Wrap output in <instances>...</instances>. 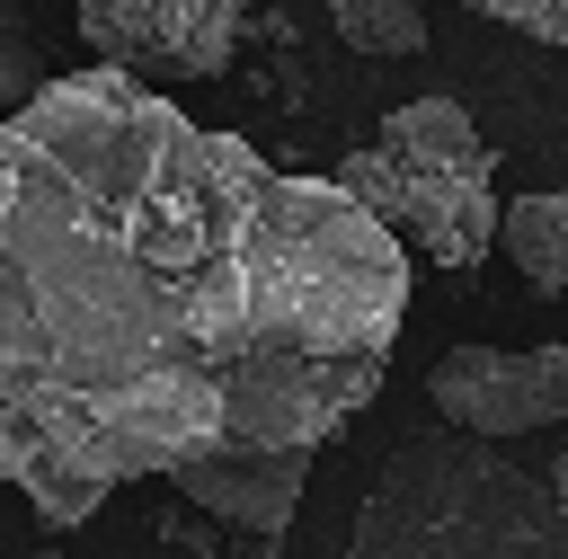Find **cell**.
Segmentation results:
<instances>
[{"label":"cell","mask_w":568,"mask_h":559,"mask_svg":"<svg viewBox=\"0 0 568 559\" xmlns=\"http://www.w3.org/2000/svg\"><path fill=\"white\" fill-rule=\"evenodd\" d=\"M328 186L346 195V204H364L390 240L408 231L435 266H479L488 248H497V186L488 177H470V169H435V160H408V151H390V142H364V151H346L337 169H328Z\"/></svg>","instance_id":"3957f363"},{"label":"cell","mask_w":568,"mask_h":559,"mask_svg":"<svg viewBox=\"0 0 568 559\" xmlns=\"http://www.w3.org/2000/svg\"><path fill=\"white\" fill-rule=\"evenodd\" d=\"M373 142H390V151H408V160H435V169H470V177L497 169V151L479 142V124H470L462 98H408V106L382 115Z\"/></svg>","instance_id":"52a82bcc"},{"label":"cell","mask_w":568,"mask_h":559,"mask_svg":"<svg viewBox=\"0 0 568 559\" xmlns=\"http://www.w3.org/2000/svg\"><path fill=\"white\" fill-rule=\"evenodd\" d=\"M53 71H44V44H36V27H27V9L18 0H0V115L18 106V98H36Z\"/></svg>","instance_id":"30bf717a"},{"label":"cell","mask_w":568,"mask_h":559,"mask_svg":"<svg viewBox=\"0 0 568 559\" xmlns=\"http://www.w3.org/2000/svg\"><path fill=\"white\" fill-rule=\"evenodd\" d=\"M426 399L453 435H532L568 417V346H453L426 373Z\"/></svg>","instance_id":"5b68a950"},{"label":"cell","mask_w":568,"mask_h":559,"mask_svg":"<svg viewBox=\"0 0 568 559\" xmlns=\"http://www.w3.org/2000/svg\"><path fill=\"white\" fill-rule=\"evenodd\" d=\"M169 479H178V497H186L195 515L275 541V532L302 515L311 453H293V444H240V453H204V461H186V470H169Z\"/></svg>","instance_id":"8992f818"},{"label":"cell","mask_w":568,"mask_h":559,"mask_svg":"<svg viewBox=\"0 0 568 559\" xmlns=\"http://www.w3.org/2000/svg\"><path fill=\"white\" fill-rule=\"evenodd\" d=\"M550 497H559V515H568V461H550V479H541Z\"/></svg>","instance_id":"4fadbf2b"},{"label":"cell","mask_w":568,"mask_h":559,"mask_svg":"<svg viewBox=\"0 0 568 559\" xmlns=\"http://www.w3.org/2000/svg\"><path fill=\"white\" fill-rule=\"evenodd\" d=\"M355 53H426V0H320Z\"/></svg>","instance_id":"9c48e42d"},{"label":"cell","mask_w":568,"mask_h":559,"mask_svg":"<svg viewBox=\"0 0 568 559\" xmlns=\"http://www.w3.org/2000/svg\"><path fill=\"white\" fill-rule=\"evenodd\" d=\"M355 559H568V515L541 470L506 461L488 435L435 426L373 470Z\"/></svg>","instance_id":"7a4b0ae2"},{"label":"cell","mask_w":568,"mask_h":559,"mask_svg":"<svg viewBox=\"0 0 568 559\" xmlns=\"http://www.w3.org/2000/svg\"><path fill=\"white\" fill-rule=\"evenodd\" d=\"M399 240L124 71L0 115V479L89 524L204 453H320L390 373Z\"/></svg>","instance_id":"6da1fadb"},{"label":"cell","mask_w":568,"mask_h":559,"mask_svg":"<svg viewBox=\"0 0 568 559\" xmlns=\"http://www.w3.org/2000/svg\"><path fill=\"white\" fill-rule=\"evenodd\" d=\"M470 18H497V27H515V35H532V44H550V53H568V0H462Z\"/></svg>","instance_id":"8fae6325"},{"label":"cell","mask_w":568,"mask_h":559,"mask_svg":"<svg viewBox=\"0 0 568 559\" xmlns=\"http://www.w3.org/2000/svg\"><path fill=\"white\" fill-rule=\"evenodd\" d=\"M36 559H53V550H36Z\"/></svg>","instance_id":"5bb4252c"},{"label":"cell","mask_w":568,"mask_h":559,"mask_svg":"<svg viewBox=\"0 0 568 559\" xmlns=\"http://www.w3.org/2000/svg\"><path fill=\"white\" fill-rule=\"evenodd\" d=\"M497 240L532 293H568V195H515L497 213Z\"/></svg>","instance_id":"ba28073f"},{"label":"cell","mask_w":568,"mask_h":559,"mask_svg":"<svg viewBox=\"0 0 568 559\" xmlns=\"http://www.w3.org/2000/svg\"><path fill=\"white\" fill-rule=\"evenodd\" d=\"M222 559H275V541H266V532H248V541H240V550H222Z\"/></svg>","instance_id":"7c38bea8"},{"label":"cell","mask_w":568,"mask_h":559,"mask_svg":"<svg viewBox=\"0 0 568 559\" xmlns=\"http://www.w3.org/2000/svg\"><path fill=\"white\" fill-rule=\"evenodd\" d=\"M248 0H80V44L124 80H213L231 71Z\"/></svg>","instance_id":"277c9868"}]
</instances>
